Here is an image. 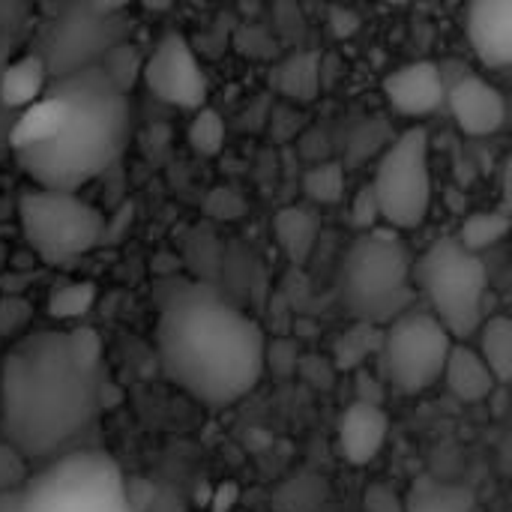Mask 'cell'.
Returning a JSON list of instances; mask_svg holds the SVG:
<instances>
[{
    "instance_id": "1f68e13d",
    "label": "cell",
    "mask_w": 512,
    "mask_h": 512,
    "mask_svg": "<svg viewBox=\"0 0 512 512\" xmlns=\"http://www.w3.org/2000/svg\"><path fill=\"white\" fill-rule=\"evenodd\" d=\"M33 315V306L18 297V294H3L0 297V336H15L27 327Z\"/></svg>"
},
{
    "instance_id": "83f0119b",
    "label": "cell",
    "mask_w": 512,
    "mask_h": 512,
    "mask_svg": "<svg viewBox=\"0 0 512 512\" xmlns=\"http://www.w3.org/2000/svg\"><path fill=\"white\" fill-rule=\"evenodd\" d=\"M189 144L198 156H216L225 144V123L219 117V111L213 108H201L189 126Z\"/></svg>"
},
{
    "instance_id": "8d00e7d4",
    "label": "cell",
    "mask_w": 512,
    "mask_h": 512,
    "mask_svg": "<svg viewBox=\"0 0 512 512\" xmlns=\"http://www.w3.org/2000/svg\"><path fill=\"white\" fill-rule=\"evenodd\" d=\"M384 399H387L384 384H381L372 372L357 369V372H354V402H357V405H369V408H381Z\"/></svg>"
},
{
    "instance_id": "ffe728a7",
    "label": "cell",
    "mask_w": 512,
    "mask_h": 512,
    "mask_svg": "<svg viewBox=\"0 0 512 512\" xmlns=\"http://www.w3.org/2000/svg\"><path fill=\"white\" fill-rule=\"evenodd\" d=\"M273 234L291 264H306L318 237V216L303 204L282 207L273 216Z\"/></svg>"
},
{
    "instance_id": "5b68a950",
    "label": "cell",
    "mask_w": 512,
    "mask_h": 512,
    "mask_svg": "<svg viewBox=\"0 0 512 512\" xmlns=\"http://www.w3.org/2000/svg\"><path fill=\"white\" fill-rule=\"evenodd\" d=\"M15 512H135L126 477L102 453H75L12 492Z\"/></svg>"
},
{
    "instance_id": "7a4b0ae2",
    "label": "cell",
    "mask_w": 512,
    "mask_h": 512,
    "mask_svg": "<svg viewBox=\"0 0 512 512\" xmlns=\"http://www.w3.org/2000/svg\"><path fill=\"white\" fill-rule=\"evenodd\" d=\"M99 405V372L69 360L63 333H36L9 348L0 369V429L21 459L63 450L93 423Z\"/></svg>"
},
{
    "instance_id": "d6a6232c",
    "label": "cell",
    "mask_w": 512,
    "mask_h": 512,
    "mask_svg": "<svg viewBox=\"0 0 512 512\" xmlns=\"http://www.w3.org/2000/svg\"><path fill=\"white\" fill-rule=\"evenodd\" d=\"M204 210H207V216H213V219H225V222H231V219H240V216H243L246 201L240 198V192H237V189H231V186H219V189H213V192H210V198H207Z\"/></svg>"
},
{
    "instance_id": "44dd1931",
    "label": "cell",
    "mask_w": 512,
    "mask_h": 512,
    "mask_svg": "<svg viewBox=\"0 0 512 512\" xmlns=\"http://www.w3.org/2000/svg\"><path fill=\"white\" fill-rule=\"evenodd\" d=\"M480 360L489 366L498 384H507L512 378V321L507 315H495L486 324H480Z\"/></svg>"
},
{
    "instance_id": "ab89813d",
    "label": "cell",
    "mask_w": 512,
    "mask_h": 512,
    "mask_svg": "<svg viewBox=\"0 0 512 512\" xmlns=\"http://www.w3.org/2000/svg\"><path fill=\"white\" fill-rule=\"evenodd\" d=\"M237 495H240V489L234 483H222L210 501V512H231L237 504Z\"/></svg>"
},
{
    "instance_id": "484cf974",
    "label": "cell",
    "mask_w": 512,
    "mask_h": 512,
    "mask_svg": "<svg viewBox=\"0 0 512 512\" xmlns=\"http://www.w3.org/2000/svg\"><path fill=\"white\" fill-rule=\"evenodd\" d=\"M324 498H327V486L312 474H297L276 492L279 512H315L324 504Z\"/></svg>"
},
{
    "instance_id": "277c9868",
    "label": "cell",
    "mask_w": 512,
    "mask_h": 512,
    "mask_svg": "<svg viewBox=\"0 0 512 512\" xmlns=\"http://www.w3.org/2000/svg\"><path fill=\"white\" fill-rule=\"evenodd\" d=\"M342 306L363 324H393L414 303L411 258L393 231L372 228L360 234L339 267Z\"/></svg>"
},
{
    "instance_id": "30bf717a",
    "label": "cell",
    "mask_w": 512,
    "mask_h": 512,
    "mask_svg": "<svg viewBox=\"0 0 512 512\" xmlns=\"http://www.w3.org/2000/svg\"><path fill=\"white\" fill-rule=\"evenodd\" d=\"M453 336L432 318V312L408 309L387 330H381V360L390 384L399 393L417 396L441 381Z\"/></svg>"
},
{
    "instance_id": "e0dca14e",
    "label": "cell",
    "mask_w": 512,
    "mask_h": 512,
    "mask_svg": "<svg viewBox=\"0 0 512 512\" xmlns=\"http://www.w3.org/2000/svg\"><path fill=\"white\" fill-rule=\"evenodd\" d=\"M441 378H444L447 390L456 399H462V402H483L498 387L495 375L480 360V354L471 351V348H465V345H453L450 348V357L444 363V375Z\"/></svg>"
},
{
    "instance_id": "4dcf8cb0",
    "label": "cell",
    "mask_w": 512,
    "mask_h": 512,
    "mask_svg": "<svg viewBox=\"0 0 512 512\" xmlns=\"http://www.w3.org/2000/svg\"><path fill=\"white\" fill-rule=\"evenodd\" d=\"M300 366V348L291 339H273L270 345H264V369H270L279 378H291L297 375Z\"/></svg>"
},
{
    "instance_id": "3957f363",
    "label": "cell",
    "mask_w": 512,
    "mask_h": 512,
    "mask_svg": "<svg viewBox=\"0 0 512 512\" xmlns=\"http://www.w3.org/2000/svg\"><path fill=\"white\" fill-rule=\"evenodd\" d=\"M51 90L66 102V123L54 138L15 153V159L39 189L75 192L117 162L129 132V102L102 66L66 75Z\"/></svg>"
},
{
    "instance_id": "4fadbf2b",
    "label": "cell",
    "mask_w": 512,
    "mask_h": 512,
    "mask_svg": "<svg viewBox=\"0 0 512 512\" xmlns=\"http://www.w3.org/2000/svg\"><path fill=\"white\" fill-rule=\"evenodd\" d=\"M444 99L450 102V111H453V117L465 135L483 138V135H492L504 126V114H507L504 96L489 81H483L480 75L465 72L444 93Z\"/></svg>"
},
{
    "instance_id": "d590c367",
    "label": "cell",
    "mask_w": 512,
    "mask_h": 512,
    "mask_svg": "<svg viewBox=\"0 0 512 512\" xmlns=\"http://www.w3.org/2000/svg\"><path fill=\"white\" fill-rule=\"evenodd\" d=\"M297 372H300L303 381H306L309 387H315V390H330L333 381H336L333 363H330L327 357H315V354H312V357H300Z\"/></svg>"
},
{
    "instance_id": "ac0fdd59",
    "label": "cell",
    "mask_w": 512,
    "mask_h": 512,
    "mask_svg": "<svg viewBox=\"0 0 512 512\" xmlns=\"http://www.w3.org/2000/svg\"><path fill=\"white\" fill-rule=\"evenodd\" d=\"M405 512H477V495L468 486L420 477L402 498Z\"/></svg>"
},
{
    "instance_id": "52a82bcc",
    "label": "cell",
    "mask_w": 512,
    "mask_h": 512,
    "mask_svg": "<svg viewBox=\"0 0 512 512\" xmlns=\"http://www.w3.org/2000/svg\"><path fill=\"white\" fill-rule=\"evenodd\" d=\"M21 231L45 264H60L93 249L102 234V213L75 192L30 189L18 201Z\"/></svg>"
},
{
    "instance_id": "5bb4252c",
    "label": "cell",
    "mask_w": 512,
    "mask_h": 512,
    "mask_svg": "<svg viewBox=\"0 0 512 512\" xmlns=\"http://www.w3.org/2000/svg\"><path fill=\"white\" fill-rule=\"evenodd\" d=\"M468 39L477 57L504 69L512 60V3L510 0H477L468 6Z\"/></svg>"
},
{
    "instance_id": "9a60e30c",
    "label": "cell",
    "mask_w": 512,
    "mask_h": 512,
    "mask_svg": "<svg viewBox=\"0 0 512 512\" xmlns=\"http://www.w3.org/2000/svg\"><path fill=\"white\" fill-rule=\"evenodd\" d=\"M390 432V420L384 408H369V405H348L336 423V438H339V453L348 465L363 468L378 459L384 450Z\"/></svg>"
},
{
    "instance_id": "f35d334b",
    "label": "cell",
    "mask_w": 512,
    "mask_h": 512,
    "mask_svg": "<svg viewBox=\"0 0 512 512\" xmlns=\"http://www.w3.org/2000/svg\"><path fill=\"white\" fill-rule=\"evenodd\" d=\"M330 24H333V33H336L339 39H345V36H354V33H357L360 18H357L351 9H333V12H330Z\"/></svg>"
},
{
    "instance_id": "f546056e",
    "label": "cell",
    "mask_w": 512,
    "mask_h": 512,
    "mask_svg": "<svg viewBox=\"0 0 512 512\" xmlns=\"http://www.w3.org/2000/svg\"><path fill=\"white\" fill-rule=\"evenodd\" d=\"M66 342V354L69 360L84 369V372H99V357H102V339L96 336V330L90 327H75L63 333Z\"/></svg>"
},
{
    "instance_id": "ba28073f",
    "label": "cell",
    "mask_w": 512,
    "mask_h": 512,
    "mask_svg": "<svg viewBox=\"0 0 512 512\" xmlns=\"http://www.w3.org/2000/svg\"><path fill=\"white\" fill-rule=\"evenodd\" d=\"M129 30L132 21L117 6H69L57 15L54 24H48L42 36V51L36 57L45 63V72L60 81L81 69L99 66L111 48L126 42Z\"/></svg>"
},
{
    "instance_id": "7402d4cb",
    "label": "cell",
    "mask_w": 512,
    "mask_h": 512,
    "mask_svg": "<svg viewBox=\"0 0 512 512\" xmlns=\"http://www.w3.org/2000/svg\"><path fill=\"white\" fill-rule=\"evenodd\" d=\"M507 231H510V213L507 210H480L462 222L456 240L471 255H480L483 249L498 246L507 237Z\"/></svg>"
},
{
    "instance_id": "e575fe53",
    "label": "cell",
    "mask_w": 512,
    "mask_h": 512,
    "mask_svg": "<svg viewBox=\"0 0 512 512\" xmlns=\"http://www.w3.org/2000/svg\"><path fill=\"white\" fill-rule=\"evenodd\" d=\"M381 219V207H378V198L372 192V186L366 183L357 195H354V207H351V222L360 228V231H372Z\"/></svg>"
},
{
    "instance_id": "836d02e7",
    "label": "cell",
    "mask_w": 512,
    "mask_h": 512,
    "mask_svg": "<svg viewBox=\"0 0 512 512\" xmlns=\"http://www.w3.org/2000/svg\"><path fill=\"white\" fill-rule=\"evenodd\" d=\"M24 483H27V462L9 444H0V495L15 492Z\"/></svg>"
},
{
    "instance_id": "7c38bea8",
    "label": "cell",
    "mask_w": 512,
    "mask_h": 512,
    "mask_svg": "<svg viewBox=\"0 0 512 512\" xmlns=\"http://www.w3.org/2000/svg\"><path fill=\"white\" fill-rule=\"evenodd\" d=\"M444 75L441 66L432 60H417L408 66H399L384 78V96L393 105V111L405 117H426L441 108L444 102Z\"/></svg>"
},
{
    "instance_id": "9c48e42d",
    "label": "cell",
    "mask_w": 512,
    "mask_h": 512,
    "mask_svg": "<svg viewBox=\"0 0 512 512\" xmlns=\"http://www.w3.org/2000/svg\"><path fill=\"white\" fill-rule=\"evenodd\" d=\"M381 219L393 228H417L432 207V171H429V132L423 126L405 129L381 156L375 180L369 183Z\"/></svg>"
},
{
    "instance_id": "6da1fadb",
    "label": "cell",
    "mask_w": 512,
    "mask_h": 512,
    "mask_svg": "<svg viewBox=\"0 0 512 512\" xmlns=\"http://www.w3.org/2000/svg\"><path fill=\"white\" fill-rule=\"evenodd\" d=\"M165 375L192 399L225 408L249 396L264 375V333L210 282L174 288L159 309Z\"/></svg>"
},
{
    "instance_id": "d6986e66",
    "label": "cell",
    "mask_w": 512,
    "mask_h": 512,
    "mask_svg": "<svg viewBox=\"0 0 512 512\" xmlns=\"http://www.w3.org/2000/svg\"><path fill=\"white\" fill-rule=\"evenodd\" d=\"M45 81H48V72H45V63L36 54H27V57L12 60L0 72V105L6 111L30 108L42 96Z\"/></svg>"
},
{
    "instance_id": "4316f807",
    "label": "cell",
    "mask_w": 512,
    "mask_h": 512,
    "mask_svg": "<svg viewBox=\"0 0 512 512\" xmlns=\"http://www.w3.org/2000/svg\"><path fill=\"white\" fill-rule=\"evenodd\" d=\"M303 192L315 204H339L345 195V174L339 162H318L303 177Z\"/></svg>"
},
{
    "instance_id": "8fae6325",
    "label": "cell",
    "mask_w": 512,
    "mask_h": 512,
    "mask_svg": "<svg viewBox=\"0 0 512 512\" xmlns=\"http://www.w3.org/2000/svg\"><path fill=\"white\" fill-rule=\"evenodd\" d=\"M141 75L153 96H159L168 105L201 111L207 102V75L186 36L174 30L156 42L153 54L141 66Z\"/></svg>"
},
{
    "instance_id": "60d3db41",
    "label": "cell",
    "mask_w": 512,
    "mask_h": 512,
    "mask_svg": "<svg viewBox=\"0 0 512 512\" xmlns=\"http://www.w3.org/2000/svg\"><path fill=\"white\" fill-rule=\"evenodd\" d=\"M9 129H12V120H6V108L0 105V147L9 144Z\"/></svg>"
},
{
    "instance_id": "f1b7e54d",
    "label": "cell",
    "mask_w": 512,
    "mask_h": 512,
    "mask_svg": "<svg viewBox=\"0 0 512 512\" xmlns=\"http://www.w3.org/2000/svg\"><path fill=\"white\" fill-rule=\"evenodd\" d=\"M102 69H105V75L126 93L129 87H132V81H135V75L141 72V66H144V60H141V54L135 51V45H129V42H120L117 48H111L105 57H102V63H99Z\"/></svg>"
},
{
    "instance_id": "cb8c5ba5",
    "label": "cell",
    "mask_w": 512,
    "mask_h": 512,
    "mask_svg": "<svg viewBox=\"0 0 512 512\" xmlns=\"http://www.w3.org/2000/svg\"><path fill=\"white\" fill-rule=\"evenodd\" d=\"M318 57L315 54H294L276 69V87L297 102H309L318 96Z\"/></svg>"
},
{
    "instance_id": "603a6c76",
    "label": "cell",
    "mask_w": 512,
    "mask_h": 512,
    "mask_svg": "<svg viewBox=\"0 0 512 512\" xmlns=\"http://www.w3.org/2000/svg\"><path fill=\"white\" fill-rule=\"evenodd\" d=\"M378 351H381V327L354 321V327L345 330L333 345V360H336L333 369L357 372V369H363L369 354H378Z\"/></svg>"
},
{
    "instance_id": "d4e9b609",
    "label": "cell",
    "mask_w": 512,
    "mask_h": 512,
    "mask_svg": "<svg viewBox=\"0 0 512 512\" xmlns=\"http://www.w3.org/2000/svg\"><path fill=\"white\" fill-rule=\"evenodd\" d=\"M96 300V285L93 282H60L54 285V291L48 294V315L57 321H69V318H81Z\"/></svg>"
},
{
    "instance_id": "2e32d148",
    "label": "cell",
    "mask_w": 512,
    "mask_h": 512,
    "mask_svg": "<svg viewBox=\"0 0 512 512\" xmlns=\"http://www.w3.org/2000/svg\"><path fill=\"white\" fill-rule=\"evenodd\" d=\"M66 123V102L60 93L48 90L45 99H36L30 108H24L9 129V147L12 153L30 150L45 144L48 138H54L60 132V126Z\"/></svg>"
},
{
    "instance_id": "74e56055",
    "label": "cell",
    "mask_w": 512,
    "mask_h": 512,
    "mask_svg": "<svg viewBox=\"0 0 512 512\" xmlns=\"http://www.w3.org/2000/svg\"><path fill=\"white\" fill-rule=\"evenodd\" d=\"M363 512H405L402 510V498L381 483H372L363 495Z\"/></svg>"
},
{
    "instance_id": "8992f818",
    "label": "cell",
    "mask_w": 512,
    "mask_h": 512,
    "mask_svg": "<svg viewBox=\"0 0 512 512\" xmlns=\"http://www.w3.org/2000/svg\"><path fill=\"white\" fill-rule=\"evenodd\" d=\"M411 273L432 306V318L450 336H471L480 330L489 282L480 255L462 249L456 237H441L420 255Z\"/></svg>"
}]
</instances>
